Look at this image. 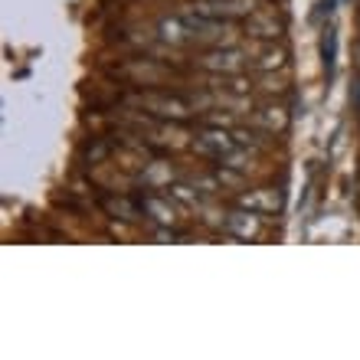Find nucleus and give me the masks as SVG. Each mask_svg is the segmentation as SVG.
I'll return each instance as SVG.
<instances>
[{"label":"nucleus","instance_id":"obj_2","mask_svg":"<svg viewBox=\"0 0 360 360\" xmlns=\"http://www.w3.org/2000/svg\"><path fill=\"white\" fill-rule=\"evenodd\" d=\"M134 102H138V108H144L148 115L161 118V122H174V124L187 122L190 115L197 112L187 95H171V92H144V95H138Z\"/></svg>","mask_w":360,"mask_h":360},{"label":"nucleus","instance_id":"obj_16","mask_svg":"<svg viewBox=\"0 0 360 360\" xmlns=\"http://www.w3.org/2000/svg\"><path fill=\"white\" fill-rule=\"evenodd\" d=\"M86 158H89V161H92V164H98V161H102V158H108V144H95V148H89V151H86Z\"/></svg>","mask_w":360,"mask_h":360},{"label":"nucleus","instance_id":"obj_11","mask_svg":"<svg viewBox=\"0 0 360 360\" xmlns=\"http://www.w3.org/2000/svg\"><path fill=\"white\" fill-rule=\"evenodd\" d=\"M252 118H256V124L262 128L266 134H282L285 128H288V108H285L282 102H266L259 105L256 112H252Z\"/></svg>","mask_w":360,"mask_h":360},{"label":"nucleus","instance_id":"obj_15","mask_svg":"<svg viewBox=\"0 0 360 360\" xmlns=\"http://www.w3.org/2000/svg\"><path fill=\"white\" fill-rule=\"evenodd\" d=\"M321 49H324V66H328V72H331L334 69V30H324Z\"/></svg>","mask_w":360,"mask_h":360},{"label":"nucleus","instance_id":"obj_17","mask_svg":"<svg viewBox=\"0 0 360 360\" xmlns=\"http://www.w3.org/2000/svg\"><path fill=\"white\" fill-rule=\"evenodd\" d=\"M357 66H360V46H357Z\"/></svg>","mask_w":360,"mask_h":360},{"label":"nucleus","instance_id":"obj_10","mask_svg":"<svg viewBox=\"0 0 360 360\" xmlns=\"http://www.w3.org/2000/svg\"><path fill=\"white\" fill-rule=\"evenodd\" d=\"M236 207H246L252 210V213H259V217H272V213H278L282 210V197L275 193V190H249V193H239L236 197Z\"/></svg>","mask_w":360,"mask_h":360},{"label":"nucleus","instance_id":"obj_1","mask_svg":"<svg viewBox=\"0 0 360 360\" xmlns=\"http://www.w3.org/2000/svg\"><path fill=\"white\" fill-rule=\"evenodd\" d=\"M252 66V53H246L236 43H223V46H207L197 56V69L210 76H239Z\"/></svg>","mask_w":360,"mask_h":360},{"label":"nucleus","instance_id":"obj_8","mask_svg":"<svg viewBox=\"0 0 360 360\" xmlns=\"http://www.w3.org/2000/svg\"><path fill=\"white\" fill-rule=\"evenodd\" d=\"M138 210L151 219L154 226H174L177 223V207H174L171 197H158V193H144L138 200Z\"/></svg>","mask_w":360,"mask_h":360},{"label":"nucleus","instance_id":"obj_3","mask_svg":"<svg viewBox=\"0 0 360 360\" xmlns=\"http://www.w3.org/2000/svg\"><path fill=\"white\" fill-rule=\"evenodd\" d=\"M193 148H197L203 158H213V161H223L226 154H233L239 148L233 128H219V124H203L200 122L197 134H193Z\"/></svg>","mask_w":360,"mask_h":360},{"label":"nucleus","instance_id":"obj_14","mask_svg":"<svg viewBox=\"0 0 360 360\" xmlns=\"http://www.w3.org/2000/svg\"><path fill=\"white\" fill-rule=\"evenodd\" d=\"M167 190H171L167 197H171L174 203H180V207H193V210L203 207V190H200L197 184H193V187H190V184H171Z\"/></svg>","mask_w":360,"mask_h":360},{"label":"nucleus","instance_id":"obj_9","mask_svg":"<svg viewBox=\"0 0 360 360\" xmlns=\"http://www.w3.org/2000/svg\"><path fill=\"white\" fill-rule=\"evenodd\" d=\"M246 33L252 39H262V43H278L282 33H285V27L272 10H256V13L246 20Z\"/></svg>","mask_w":360,"mask_h":360},{"label":"nucleus","instance_id":"obj_5","mask_svg":"<svg viewBox=\"0 0 360 360\" xmlns=\"http://www.w3.org/2000/svg\"><path fill=\"white\" fill-rule=\"evenodd\" d=\"M190 20V30H193V43L197 46H223V43H233V27L226 20H213V17H200L193 10H184Z\"/></svg>","mask_w":360,"mask_h":360},{"label":"nucleus","instance_id":"obj_13","mask_svg":"<svg viewBox=\"0 0 360 360\" xmlns=\"http://www.w3.org/2000/svg\"><path fill=\"white\" fill-rule=\"evenodd\" d=\"M141 184H144V190H161V187H171V184H174V171H171V164H164V161H151V164H144V171H141Z\"/></svg>","mask_w":360,"mask_h":360},{"label":"nucleus","instance_id":"obj_6","mask_svg":"<svg viewBox=\"0 0 360 360\" xmlns=\"http://www.w3.org/2000/svg\"><path fill=\"white\" fill-rule=\"evenodd\" d=\"M223 233L233 239H243V243H252V239H259V233H262V217L246 207L229 210L226 219H223Z\"/></svg>","mask_w":360,"mask_h":360},{"label":"nucleus","instance_id":"obj_7","mask_svg":"<svg viewBox=\"0 0 360 360\" xmlns=\"http://www.w3.org/2000/svg\"><path fill=\"white\" fill-rule=\"evenodd\" d=\"M158 39L167 43V46H187V43H193V30H190L187 13L180 10V13L158 20Z\"/></svg>","mask_w":360,"mask_h":360},{"label":"nucleus","instance_id":"obj_4","mask_svg":"<svg viewBox=\"0 0 360 360\" xmlns=\"http://www.w3.org/2000/svg\"><path fill=\"white\" fill-rule=\"evenodd\" d=\"M187 10L200 13V17H213V20H249L259 10V0H193Z\"/></svg>","mask_w":360,"mask_h":360},{"label":"nucleus","instance_id":"obj_12","mask_svg":"<svg viewBox=\"0 0 360 360\" xmlns=\"http://www.w3.org/2000/svg\"><path fill=\"white\" fill-rule=\"evenodd\" d=\"M285 66H288V53H285V46H278V43H266V46L252 56V69L262 72V76H275V72H282Z\"/></svg>","mask_w":360,"mask_h":360}]
</instances>
